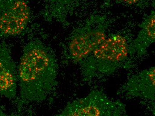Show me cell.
<instances>
[{"label":"cell","instance_id":"cell-4","mask_svg":"<svg viewBox=\"0 0 155 116\" xmlns=\"http://www.w3.org/2000/svg\"><path fill=\"white\" fill-rule=\"evenodd\" d=\"M18 71L6 44H0V94L8 99L14 98L17 93Z\"/></svg>","mask_w":155,"mask_h":116},{"label":"cell","instance_id":"cell-2","mask_svg":"<svg viewBox=\"0 0 155 116\" xmlns=\"http://www.w3.org/2000/svg\"><path fill=\"white\" fill-rule=\"evenodd\" d=\"M30 15L26 0H0V38L21 34L28 24Z\"/></svg>","mask_w":155,"mask_h":116},{"label":"cell","instance_id":"cell-8","mask_svg":"<svg viewBox=\"0 0 155 116\" xmlns=\"http://www.w3.org/2000/svg\"><path fill=\"white\" fill-rule=\"evenodd\" d=\"M119 1H122V2H124L127 3L132 4L139 2L140 0H119Z\"/></svg>","mask_w":155,"mask_h":116},{"label":"cell","instance_id":"cell-5","mask_svg":"<svg viewBox=\"0 0 155 116\" xmlns=\"http://www.w3.org/2000/svg\"><path fill=\"white\" fill-rule=\"evenodd\" d=\"M105 39L104 34L101 31L78 34L70 42V53L76 60L83 59L94 51Z\"/></svg>","mask_w":155,"mask_h":116},{"label":"cell","instance_id":"cell-6","mask_svg":"<svg viewBox=\"0 0 155 116\" xmlns=\"http://www.w3.org/2000/svg\"><path fill=\"white\" fill-rule=\"evenodd\" d=\"M94 53L99 59L115 62L121 61L127 57L126 41L121 36H113L105 39Z\"/></svg>","mask_w":155,"mask_h":116},{"label":"cell","instance_id":"cell-9","mask_svg":"<svg viewBox=\"0 0 155 116\" xmlns=\"http://www.w3.org/2000/svg\"><path fill=\"white\" fill-rule=\"evenodd\" d=\"M5 114L3 110L2 109V106L0 105V116H5Z\"/></svg>","mask_w":155,"mask_h":116},{"label":"cell","instance_id":"cell-1","mask_svg":"<svg viewBox=\"0 0 155 116\" xmlns=\"http://www.w3.org/2000/svg\"><path fill=\"white\" fill-rule=\"evenodd\" d=\"M56 76L55 62L46 47L36 41L28 44L18 67L22 99L31 102L45 100L54 86Z\"/></svg>","mask_w":155,"mask_h":116},{"label":"cell","instance_id":"cell-7","mask_svg":"<svg viewBox=\"0 0 155 116\" xmlns=\"http://www.w3.org/2000/svg\"><path fill=\"white\" fill-rule=\"evenodd\" d=\"M146 32L147 36L152 39H155V16L150 18L146 26Z\"/></svg>","mask_w":155,"mask_h":116},{"label":"cell","instance_id":"cell-3","mask_svg":"<svg viewBox=\"0 0 155 116\" xmlns=\"http://www.w3.org/2000/svg\"><path fill=\"white\" fill-rule=\"evenodd\" d=\"M115 104L104 96L93 95L78 100L66 108L65 116L111 115L115 110Z\"/></svg>","mask_w":155,"mask_h":116}]
</instances>
